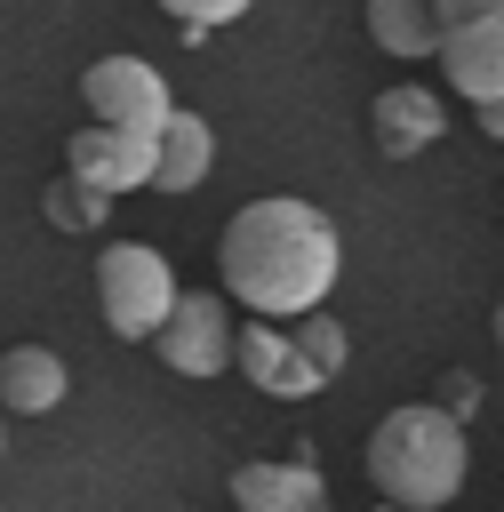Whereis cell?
<instances>
[{
    "label": "cell",
    "instance_id": "obj_1",
    "mask_svg": "<svg viewBox=\"0 0 504 512\" xmlns=\"http://www.w3.org/2000/svg\"><path fill=\"white\" fill-rule=\"evenodd\" d=\"M216 264H224V296L248 304L256 320H304L328 304V288L344 272V240L312 200L264 192L224 224Z\"/></svg>",
    "mask_w": 504,
    "mask_h": 512
},
{
    "label": "cell",
    "instance_id": "obj_2",
    "mask_svg": "<svg viewBox=\"0 0 504 512\" xmlns=\"http://www.w3.org/2000/svg\"><path fill=\"white\" fill-rule=\"evenodd\" d=\"M464 424L456 416H440L432 400H416V408H392L376 432H368V448H360V472H368V488L392 504V512H440L456 488H464Z\"/></svg>",
    "mask_w": 504,
    "mask_h": 512
},
{
    "label": "cell",
    "instance_id": "obj_3",
    "mask_svg": "<svg viewBox=\"0 0 504 512\" xmlns=\"http://www.w3.org/2000/svg\"><path fill=\"white\" fill-rule=\"evenodd\" d=\"M176 296H184V288H176V272H168V256H160L152 240H112V248L96 256V304H104V328H112V336H128V344L152 336Z\"/></svg>",
    "mask_w": 504,
    "mask_h": 512
},
{
    "label": "cell",
    "instance_id": "obj_4",
    "mask_svg": "<svg viewBox=\"0 0 504 512\" xmlns=\"http://www.w3.org/2000/svg\"><path fill=\"white\" fill-rule=\"evenodd\" d=\"M80 104H88L96 128H136V136H152V128L176 112L160 64H144V56H96V64L80 72Z\"/></svg>",
    "mask_w": 504,
    "mask_h": 512
},
{
    "label": "cell",
    "instance_id": "obj_5",
    "mask_svg": "<svg viewBox=\"0 0 504 512\" xmlns=\"http://www.w3.org/2000/svg\"><path fill=\"white\" fill-rule=\"evenodd\" d=\"M232 304L224 296H176L168 304V320L152 328V344H160V360L176 368V376H224L232 368Z\"/></svg>",
    "mask_w": 504,
    "mask_h": 512
},
{
    "label": "cell",
    "instance_id": "obj_6",
    "mask_svg": "<svg viewBox=\"0 0 504 512\" xmlns=\"http://www.w3.org/2000/svg\"><path fill=\"white\" fill-rule=\"evenodd\" d=\"M64 176L104 192V200H120V192L152 184V136H136V128H72L64 136Z\"/></svg>",
    "mask_w": 504,
    "mask_h": 512
},
{
    "label": "cell",
    "instance_id": "obj_7",
    "mask_svg": "<svg viewBox=\"0 0 504 512\" xmlns=\"http://www.w3.org/2000/svg\"><path fill=\"white\" fill-rule=\"evenodd\" d=\"M232 368H240L256 392H272V400H312V392L328 384V376L304 368L296 344H288L280 328H264V320H240V328H232Z\"/></svg>",
    "mask_w": 504,
    "mask_h": 512
},
{
    "label": "cell",
    "instance_id": "obj_8",
    "mask_svg": "<svg viewBox=\"0 0 504 512\" xmlns=\"http://www.w3.org/2000/svg\"><path fill=\"white\" fill-rule=\"evenodd\" d=\"M368 120H376V152H384V160H416L424 144L448 136V104H440V88H416V80L384 88V96L368 104Z\"/></svg>",
    "mask_w": 504,
    "mask_h": 512
},
{
    "label": "cell",
    "instance_id": "obj_9",
    "mask_svg": "<svg viewBox=\"0 0 504 512\" xmlns=\"http://www.w3.org/2000/svg\"><path fill=\"white\" fill-rule=\"evenodd\" d=\"M440 72L456 80V96L464 104H496L504 96V16H488V24H456V32H440Z\"/></svg>",
    "mask_w": 504,
    "mask_h": 512
},
{
    "label": "cell",
    "instance_id": "obj_10",
    "mask_svg": "<svg viewBox=\"0 0 504 512\" xmlns=\"http://www.w3.org/2000/svg\"><path fill=\"white\" fill-rule=\"evenodd\" d=\"M232 504H240V512H328V480H320L312 456L240 464V472H232Z\"/></svg>",
    "mask_w": 504,
    "mask_h": 512
},
{
    "label": "cell",
    "instance_id": "obj_11",
    "mask_svg": "<svg viewBox=\"0 0 504 512\" xmlns=\"http://www.w3.org/2000/svg\"><path fill=\"white\" fill-rule=\"evenodd\" d=\"M208 168H216V128L176 104V112L152 128V192H200Z\"/></svg>",
    "mask_w": 504,
    "mask_h": 512
},
{
    "label": "cell",
    "instance_id": "obj_12",
    "mask_svg": "<svg viewBox=\"0 0 504 512\" xmlns=\"http://www.w3.org/2000/svg\"><path fill=\"white\" fill-rule=\"evenodd\" d=\"M64 360L48 344H8L0 352V416H48L64 400Z\"/></svg>",
    "mask_w": 504,
    "mask_h": 512
},
{
    "label": "cell",
    "instance_id": "obj_13",
    "mask_svg": "<svg viewBox=\"0 0 504 512\" xmlns=\"http://www.w3.org/2000/svg\"><path fill=\"white\" fill-rule=\"evenodd\" d=\"M368 40H376L384 56H432V48H440L432 0H368Z\"/></svg>",
    "mask_w": 504,
    "mask_h": 512
},
{
    "label": "cell",
    "instance_id": "obj_14",
    "mask_svg": "<svg viewBox=\"0 0 504 512\" xmlns=\"http://www.w3.org/2000/svg\"><path fill=\"white\" fill-rule=\"evenodd\" d=\"M288 344H296V360H304V368H320V376H336V368H344V352H352V344H344V328H336L328 312H304V320L288 328Z\"/></svg>",
    "mask_w": 504,
    "mask_h": 512
},
{
    "label": "cell",
    "instance_id": "obj_15",
    "mask_svg": "<svg viewBox=\"0 0 504 512\" xmlns=\"http://www.w3.org/2000/svg\"><path fill=\"white\" fill-rule=\"evenodd\" d=\"M40 208H48V224H64V232H96V224L112 216V200H104V192H88V184H72V176H64V184H48V200H40Z\"/></svg>",
    "mask_w": 504,
    "mask_h": 512
},
{
    "label": "cell",
    "instance_id": "obj_16",
    "mask_svg": "<svg viewBox=\"0 0 504 512\" xmlns=\"http://www.w3.org/2000/svg\"><path fill=\"white\" fill-rule=\"evenodd\" d=\"M168 16H176V32L184 40H208V32H224V24H240L256 0H160Z\"/></svg>",
    "mask_w": 504,
    "mask_h": 512
},
{
    "label": "cell",
    "instance_id": "obj_17",
    "mask_svg": "<svg viewBox=\"0 0 504 512\" xmlns=\"http://www.w3.org/2000/svg\"><path fill=\"white\" fill-rule=\"evenodd\" d=\"M432 408H440V416H456V424H464V416H472V408H480V384H472V376H464V368H448V376H440V392H432Z\"/></svg>",
    "mask_w": 504,
    "mask_h": 512
},
{
    "label": "cell",
    "instance_id": "obj_18",
    "mask_svg": "<svg viewBox=\"0 0 504 512\" xmlns=\"http://www.w3.org/2000/svg\"><path fill=\"white\" fill-rule=\"evenodd\" d=\"M488 16H504V0H432V24H440V32H456V24H488Z\"/></svg>",
    "mask_w": 504,
    "mask_h": 512
},
{
    "label": "cell",
    "instance_id": "obj_19",
    "mask_svg": "<svg viewBox=\"0 0 504 512\" xmlns=\"http://www.w3.org/2000/svg\"><path fill=\"white\" fill-rule=\"evenodd\" d=\"M472 120H480V136H496V144H504V96H496V104H472Z\"/></svg>",
    "mask_w": 504,
    "mask_h": 512
},
{
    "label": "cell",
    "instance_id": "obj_20",
    "mask_svg": "<svg viewBox=\"0 0 504 512\" xmlns=\"http://www.w3.org/2000/svg\"><path fill=\"white\" fill-rule=\"evenodd\" d=\"M496 344H504V304H496Z\"/></svg>",
    "mask_w": 504,
    "mask_h": 512
},
{
    "label": "cell",
    "instance_id": "obj_21",
    "mask_svg": "<svg viewBox=\"0 0 504 512\" xmlns=\"http://www.w3.org/2000/svg\"><path fill=\"white\" fill-rule=\"evenodd\" d=\"M384 512H392V504H384Z\"/></svg>",
    "mask_w": 504,
    "mask_h": 512
}]
</instances>
